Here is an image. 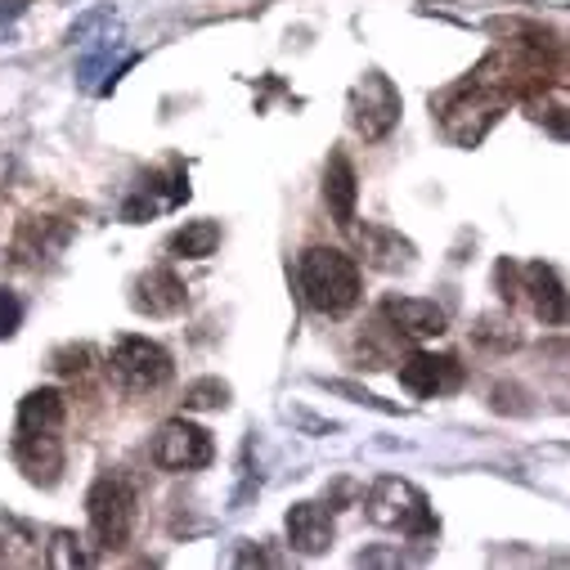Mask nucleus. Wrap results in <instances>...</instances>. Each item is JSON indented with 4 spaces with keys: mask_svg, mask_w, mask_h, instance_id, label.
I'll use <instances>...</instances> for the list:
<instances>
[{
    "mask_svg": "<svg viewBox=\"0 0 570 570\" xmlns=\"http://www.w3.org/2000/svg\"><path fill=\"white\" fill-rule=\"evenodd\" d=\"M297 288L311 311L337 320L360 302V265L337 247H306L297 261Z\"/></svg>",
    "mask_w": 570,
    "mask_h": 570,
    "instance_id": "nucleus-1",
    "label": "nucleus"
},
{
    "mask_svg": "<svg viewBox=\"0 0 570 570\" xmlns=\"http://www.w3.org/2000/svg\"><path fill=\"white\" fill-rule=\"evenodd\" d=\"M364 512H368L373 525L400 530L409 539L436 534V512H432V503H426V494L413 481H400V476H377L368 499H364Z\"/></svg>",
    "mask_w": 570,
    "mask_h": 570,
    "instance_id": "nucleus-2",
    "label": "nucleus"
},
{
    "mask_svg": "<svg viewBox=\"0 0 570 570\" xmlns=\"http://www.w3.org/2000/svg\"><path fill=\"white\" fill-rule=\"evenodd\" d=\"M503 117V90L485 86V81H463L445 104H441V126L459 149H476L481 139L494 130V121Z\"/></svg>",
    "mask_w": 570,
    "mask_h": 570,
    "instance_id": "nucleus-3",
    "label": "nucleus"
},
{
    "mask_svg": "<svg viewBox=\"0 0 570 570\" xmlns=\"http://www.w3.org/2000/svg\"><path fill=\"white\" fill-rule=\"evenodd\" d=\"M108 364H112V377H117L126 391H135V395H145V391L167 386V382H171V373H176L171 355H167L158 342H149V337H135V333L112 342Z\"/></svg>",
    "mask_w": 570,
    "mask_h": 570,
    "instance_id": "nucleus-4",
    "label": "nucleus"
},
{
    "mask_svg": "<svg viewBox=\"0 0 570 570\" xmlns=\"http://www.w3.org/2000/svg\"><path fill=\"white\" fill-rule=\"evenodd\" d=\"M86 517H90V530H95V543L99 548H121L130 525H135V494L121 476L104 472L90 494H86Z\"/></svg>",
    "mask_w": 570,
    "mask_h": 570,
    "instance_id": "nucleus-5",
    "label": "nucleus"
},
{
    "mask_svg": "<svg viewBox=\"0 0 570 570\" xmlns=\"http://www.w3.org/2000/svg\"><path fill=\"white\" fill-rule=\"evenodd\" d=\"M400 112H404V104H400V90H395V81L386 72H364L355 81V90H351V126H355V135L368 139V145L373 139H386L395 130Z\"/></svg>",
    "mask_w": 570,
    "mask_h": 570,
    "instance_id": "nucleus-6",
    "label": "nucleus"
},
{
    "mask_svg": "<svg viewBox=\"0 0 570 570\" xmlns=\"http://www.w3.org/2000/svg\"><path fill=\"white\" fill-rule=\"evenodd\" d=\"M216 459V445H212V432H203L198 422L189 417H171L163 422V432L154 441V463L167 468V472H198Z\"/></svg>",
    "mask_w": 570,
    "mask_h": 570,
    "instance_id": "nucleus-7",
    "label": "nucleus"
},
{
    "mask_svg": "<svg viewBox=\"0 0 570 570\" xmlns=\"http://www.w3.org/2000/svg\"><path fill=\"white\" fill-rule=\"evenodd\" d=\"M130 306L139 315H149V320H171L185 311V283L171 274V269H145L135 278V288H130Z\"/></svg>",
    "mask_w": 570,
    "mask_h": 570,
    "instance_id": "nucleus-8",
    "label": "nucleus"
},
{
    "mask_svg": "<svg viewBox=\"0 0 570 570\" xmlns=\"http://www.w3.org/2000/svg\"><path fill=\"white\" fill-rule=\"evenodd\" d=\"M459 360L450 355H432V351H413L404 364H400V386L422 395V400H432V395H445L459 386Z\"/></svg>",
    "mask_w": 570,
    "mask_h": 570,
    "instance_id": "nucleus-9",
    "label": "nucleus"
},
{
    "mask_svg": "<svg viewBox=\"0 0 570 570\" xmlns=\"http://www.w3.org/2000/svg\"><path fill=\"white\" fill-rule=\"evenodd\" d=\"M382 315H386V324L400 333V337H409V342H432V337H441L445 333V311L436 306V302H426V297H391L386 306H382Z\"/></svg>",
    "mask_w": 570,
    "mask_h": 570,
    "instance_id": "nucleus-10",
    "label": "nucleus"
},
{
    "mask_svg": "<svg viewBox=\"0 0 570 570\" xmlns=\"http://www.w3.org/2000/svg\"><path fill=\"white\" fill-rule=\"evenodd\" d=\"M521 293L530 297V311L543 320V324H566V288H561V278L548 261H530L521 265Z\"/></svg>",
    "mask_w": 570,
    "mask_h": 570,
    "instance_id": "nucleus-11",
    "label": "nucleus"
},
{
    "mask_svg": "<svg viewBox=\"0 0 570 570\" xmlns=\"http://www.w3.org/2000/svg\"><path fill=\"white\" fill-rule=\"evenodd\" d=\"M14 459H19V472L32 481V485H55L59 472H63V445L55 432H28L14 441Z\"/></svg>",
    "mask_w": 570,
    "mask_h": 570,
    "instance_id": "nucleus-12",
    "label": "nucleus"
},
{
    "mask_svg": "<svg viewBox=\"0 0 570 570\" xmlns=\"http://www.w3.org/2000/svg\"><path fill=\"white\" fill-rule=\"evenodd\" d=\"M288 548L302 557H324L333 548V512L320 503L288 508Z\"/></svg>",
    "mask_w": 570,
    "mask_h": 570,
    "instance_id": "nucleus-13",
    "label": "nucleus"
},
{
    "mask_svg": "<svg viewBox=\"0 0 570 570\" xmlns=\"http://www.w3.org/2000/svg\"><path fill=\"white\" fill-rule=\"evenodd\" d=\"M324 203H328V216L342 225V229H351L355 225V207H360V176H355V167H351V158L337 149L333 158H328V167H324Z\"/></svg>",
    "mask_w": 570,
    "mask_h": 570,
    "instance_id": "nucleus-14",
    "label": "nucleus"
},
{
    "mask_svg": "<svg viewBox=\"0 0 570 570\" xmlns=\"http://www.w3.org/2000/svg\"><path fill=\"white\" fill-rule=\"evenodd\" d=\"M360 247H364V261H368L373 269L395 274V269H409V265H413V243L400 238V234L386 229V225H364V229H360Z\"/></svg>",
    "mask_w": 570,
    "mask_h": 570,
    "instance_id": "nucleus-15",
    "label": "nucleus"
},
{
    "mask_svg": "<svg viewBox=\"0 0 570 570\" xmlns=\"http://www.w3.org/2000/svg\"><path fill=\"white\" fill-rule=\"evenodd\" d=\"M68 404L55 386H41V391H28L23 404H19V436L28 432H59V422H63Z\"/></svg>",
    "mask_w": 570,
    "mask_h": 570,
    "instance_id": "nucleus-16",
    "label": "nucleus"
},
{
    "mask_svg": "<svg viewBox=\"0 0 570 570\" xmlns=\"http://www.w3.org/2000/svg\"><path fill=\"white\" fill-rule=\"evenodd\" d=\"M220 247V225L216 220H189L185 229H176L167 238V252L180 261H207Z\"/></svg>",
    "mask_w": 570,
    "mask_h": 570,
    "instance_id": "nucleus-17",
    "label": "nucleus"
},
{
    "mask_svg": "<svg viewBox=\"0 0 570 570\" xmlns=\"http://www.w3.org/2000/svg\"><path fill=\"white\" fill-rule=\"evenodd\" d=\"M90 557H86V548H81V539L72 534V530H55L50 534V543H46V566H55V570H77V566H86Z\"/></svg>",
    "mask_w": 570,
    "mask_h": 570,
    "instance_id": "nucleus-18",
    "label": "nucleus"
},
{
    "mask_svg": "<svg viewBox=\"0 0 570 570\" xmlns=\"http://www.w3.org/2000/svg\"><path fill=\"white\" fill-rule=\"evenodd\" d=\"M225 404H229V382H220V377H198L185 386V409H194V413L225 409Z\"/></svg>",
    "mask_w": 570,
    "mask_h": 570,
    "instance_id": "nucleus-19",
    "label": "nucleus"
},
{
    "mask_svg": "<svg viewBox=\"0 0 570 570\" xmlns=\"http://www.w3.org/2000/svg\"><path fill=\"white\" fill-rule=\"evenodd\" d=\"M476 342H481V346H494V351H508V346H517L521 337L512 333V324H508L503 315H485V320L476 324Z\"/></svg>",
    "mask_w": 570,
    "mask_h": 570,
    "instance_id": "nucleus-20",
    "label": "nucleus"
},
{
    "mask_svg": "<svg viewBox=\"0 0 570 570\" xmlns=\"http://www.w3.org/2000/svg\"><path fill=\"white\" fill-rule=\"evenodd\" d=\"M19 320H23V306L14 293H0V337H14L19 333Z\"/></svg>",
    "mask_w": 570,
    "mask_h": 570,
    "instance_id": "nucleus-21",
    "label": "nucleus"
},
{
    "mask_svg": "<svg viewBox=\"0 0 570 570\" xmlns=\"http://www.w3.org/2000/svg\"><path fill=\"white\" fill-rule=\"evenodd\" d=\"M86 364H90V346H63V351H55V368L59 373H86Z\"/></svg>",
    "mask_w": 570,
    "mask_h": 570,
    "instance_id": "nucleus-22",
    "label": "nucleus"
},
{
    "mask_svg": "<svg viewBox=\"0 0 570 570\" xmlns=\"http://www.w3.org/2000/svg\"><path fill=\"white\" fill-rule=\"evenodd\" d=\"M265 561H269V557H265L261 548H243V552H238V566H265Z\"/></svg>",
    "mask_w": 570,
    "mask_h": 570,
    "instance_id": "nucleus-23",
    "label": "nucleus"
},
{
    "mask_svg": "<svg viewBox=\"0 0 570 570\" xmlns=\"http://www.w3.org/2000/svg\"><path fill=\"white\" fill-rule=\"evenodd\" d=\"M23 10V0H0V14H19Z\"/></svg>",
    "mask_w": 570,
    "mask_h": 570,
    "instance_id": "nucleus-24",
    "label": "nucleus"
}]
</instances>
